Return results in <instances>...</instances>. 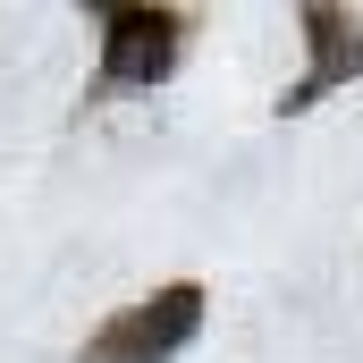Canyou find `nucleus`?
Returning a JSON list of instances; mask_svg holds the SVG:
<instances>
[{
	"label": "nucleus",
	"mask_w": 363,
	"mask_h": 363,
	"mask_svg": "<svg viewBox=\"0 0 363 363\" xmlns=\"http://www.w3.org/2000/svg\"><path fill=\"white\" fill-rule=\"evenodd\" d=\"M194 321H203V296H194V287H161V296H152L144 313H127L101 347L127 355V363H169L186 338H194Z\"/></svg>",
	"instance_id": "nucleus-1"
},
{
	"label": "nucleus",
	"mask_w": 363,
	"mask_h": 363,
	"mask_svg": "<svg viewBox=\"0 0 363 363\" xmlns=\"http://www.w3.org/2000/svg\"><path fill=\"white\" fill-rule=\"evenodd\" d=\"M178 51V26L152 9H110V43H101V77L110 85H152Z\"/></svg>",
	"instance_id": "nucleus-2"
},
{
	"label": "nucleus",
	"mask_w": 363,
	"mask_h": 363,
	"mask_svg": "<svg viewBox=\"0 0 363 363\" xmlns=\"http://www.w3.org/2000/svg\"><path fill=\"white\" fill-rule=\"evenodd\" d=\"M304 34H313V85H304V93H321V85H338V77H355V68H363V34L347 26V17L313 9ZM304 93H296V101H304Z\"/></svg>",
	"instance_id": "nucleus-3"
}]
</instances>
